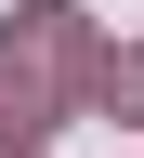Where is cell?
<instances>
[{
	"label": "cell",
	"instance_id": "1",
	"mask_svg": "<svg viewBox=\"0 0 144 158\" xmlns=\"http://www.w3.org/2000/svg\"><path fill=\"white\" fill-rule=\"evenodd\" d=\"M66 79H92V27L79 0H26L0 27V145H39L66 118Z\"/></svg>",
	"mask_w": 144,
	"mask_h": 158
},
{
	"label": "cell",
	"instance_id": "2",
	"mask_svg": "<svg viewBox=\"0 0 144 158\" xmlns=\"http://www.w3.org/2000/svg\"><path fill=\"white\" fill-rule=\"evenodd\" d=\"M92 106L144 132V40H131V53H92Z\"/></svg>",
	"mask_w": 144,
	"mask_h": 158
},
{
	"label": "cell",
	"instance_id": "3",
	"mask_svg": "<svg viewBox=\"0 0 144 158\" xmlns=\"http://www.w3.org/2000/svg\"><path fill=\"white\" fill-rule=\"evenodd\" d=\"M0 158H39V145H0Z\"/></svg>",
	"mask_w": 144,
	"mask_h": 158
}]
</instances>
